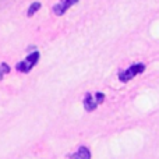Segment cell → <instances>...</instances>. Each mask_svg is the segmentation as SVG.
<instances>
[{
    "label": "cell",
    "mask_w": 159,
    "mask_h": 159,
    "mask_svg": "<svg viewBox=\"0 0 159 159\" xmlns=\"http://www.w3.org/2000/svg\"><path fill=\"white\" fill-rule=\"evenodd\" d=\"M78 0H63L61 3H59V4H56L55 7H53V11H55V14H57V16H61V14L66 13V10L70 7L71 4H75Z\"/></svg>",
    "instance_id": "cell-1"
},
{
    "label": "cell",
    "mask_w": 159,
    "mask_h": 159,
    "mask_svg": "<svg viewBox=\"0 0 159 159\" xmlns=\"http://www.w3.org/2000/svg\"><path fill=\"white\" fill-rule=\"evenodd\" d=\"M69 158L70 159H91V152H89V149H88L87 147L81 145L77 149V152L71 154Z\"/></svg>",
    "instance_id": "cell-2"
},
{
    "label": "cell",
    "mask_w": 159,
    "mask_h": 159,
    "mask_svg": "<svg viewBox=\"0 0 159 159\" xmlns=\"http://www.w3.org/2000/svg\"><path fill=\"white\" fill-rule=\"evenodd\" d=\"M96 101H95V98H93L91 93H87L85 95V99H84V106H85V109L88 110V112H91V110H95V107H96Z\"/></svg>",
    "instance_id": "cell-3"
},
{
    "label": "cell",
    "mask_w": 159,
    "mask_h": 159,
    "mask_svg": "<svg viewBox=\"0 0 159 159\" xmlns=\"http://www.w3.org/2000/svg\"><path fill=\"white\" fill-rule=\"evenodd\" d=\"M38 59H39V53H38V52H34V53H31V55H28V57L25 59L24 61H25V63H27L30 67H32L34 64L38 61Z\"/></svg>",
    "instance_id": "cell-4"
},
{
    "label": "cell",
    "mask_w": 159,
    "mask_h": 159,
    "mask_svg": "<svg viewBox=\"0 0 159 159\" xmlns=\"http://www.w3.org/2000/svg\"><path fill=\"white\" fill-rule=\"evenodd\" d=\"M144 69H145V66H144V64H141V63L140 64H133V66L129 69V71L133 75H135V74H138V73H143Z\"/></svg>",
    "instance_id": "cell-5"
},
{
    "label": "cell",
    "mask_w": 159,
    "mask_h": 159,
    "mask_svg": "<svg viewBox=\"0 0 159 159\" xmlns=\"http://www.w3.org/2000/svg\"><path fill=\"white\" fill-rule=\"evenodd\" d=\"M16 69L18 70V71L27 73V71H30V70L32 69V67H30V66H28L27 63H25V61H20V63H18V64H17V66H16Z\"/></svg>",
    "instance_id": "cell-6"
},
{
    "label": "cell",
    "mask_w": 159,
    "mask_h": 159,
    "mask_svg": "<svg viewBox=\"0 0 159 159\" xmlns=\"http://www.w3.org/2000/svg\"><path fill=\"white\" fill-rule=\"evenodd\" d=\"M39 8H41V3H38V2L34 3V4H31V7L28 8V13L27 14H28V16H32V14H35L36 11L39 10Z\"/></svg>",
    "instance_id": "cell-7"
},
{
    "label": "cell",
    "mask_w": 159,
    "mask_h": 159,
    "mask_svg": "<svg viewBox=\"0 0 159 159\" xmlns=\"http://www.w3.org/2000/svg\"><path fill=\"white\" fill-rule=\"evenodd\" d=\"M119 77H120V81L126 82V81H129L130 78H133V74L129 71V70H127V71H124V73H120V75H119Z\"/></svg>",
    "instance_id": "cell-8"
},
{
    "label": "cell",
    "mask_w": 159,
    "mask_h": 159,
    "mask_svg": "<svg viewBox=\"0 0 159 159\" xmlns=\"http://www.w3.org/2000/svg\"><path fill=\"white\" fill-rule=\"evenodd\" d=\"M8 71H10V67H8L7 64H6V63L0 64V73H2V74H4V73H8Z\"/></svg>",
    "instance_id": "cell-9"
},
{
    "label": "cell",
    "mask_w": 159,
    "mask_h": 159,
    "mask_svg": "<svg viewBox=\"0 0 159 159\" xmlns=\"http://www.w3.org/2000/svg\"><path fill=\"white\" fill-rule=\"evenodd\" d=\"M95 98H96V103H101V102H103L105 95H103V93H101V92H98L95 95Z\"/></svg>",
    "instance_id": "cell-10"
},
{
    "label": "cell",
    "mask_w": 159,
    "mask_h": 159,
    "mask_svg": "<svg viewBox=\"0 0 159 159\" xmlns=\"http://www.w3.org/2000/svg\"><path fill=\"white\" fill-rule=\"evenodd\" d=\"M3 78V74H2V73H0V80H2Z\"/></svg>",
    "instance_id": "cell-11"
}]
</instances>
